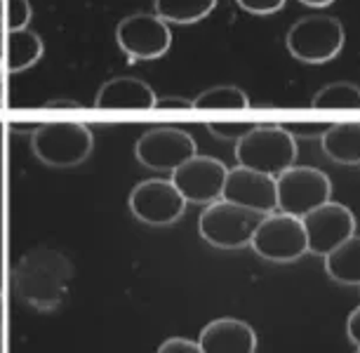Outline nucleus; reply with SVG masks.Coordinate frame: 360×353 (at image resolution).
<instances>
[{
    "label": "nucleus",
    "instance_id": "obj_19",
    "mask_svg": "<svg viewBox=\"0 0 360 353\" xmlns=\"http://www.w3.org/2000/svg\"><path fill=\"white\" fill-rule=\"evenodd\" d=\"M219 0H153V10L167 24H195L212 15Z\"/></svg>",
    "mask_w": 360,
    "mask_h": 353
},
{
    "label": "nucleus",
    "instance_id": "obj_11",
    "mask_svg": "<svg viewBox=\"0 0 360 353\" xmlns=\"http://www.w3.org/2000/svg\"><path fill=\"white\" fill-rule=\"evenodd\" d=\"M198 153L195 139L179 127H153L146 130L134 144V155L144 167L158 172H172Z\"/></svg>",
    "mask_w": 360,
    "mask_h": 353
},
{
    "label": "nucleus",
    "instance_id": "obj_15",
    "mask_svg": "<svg viewBox=\"0 0 360 353\" xmlns=\"http://www.w3.org/2000/svg\"><path fill=\"white\" fill-rule=\"evenodd\" d=\"M198 346L202 353H255L257 332L240 318H217L200 330Z\"/></svg>",
    "mask_w": 360,
    "mask_h": 353
},
{
    "label": "nucleus",
    "instance_id": "obj_12",
    "mask_svg": "<svg viewBox=\"0 0 360 353\" xmlns=\"http://www.w3.org/2000/svg\"><path fill=\"white\" fill-rule=\"evenodd\" d=\"M307 231L309 255L328 257L332 250L339 248L356 233V214L342 203H325L302 217Z\"/></svg>",
    "mask_w": 360,
    "mask_h": 353
},
{
    "label": "nucleus",
    "instance_id": "obj_2",
    "mask_svg": "<svg viewBox=\"0 0 360 353\" xmlns=\"http://www.w3.org/2000/svg\"><path fill=\"white\" fill-rule=\"evenodd\" d=\"M236 160L240 167L278 176L297 160V141L276 123L255 125L236 141Z\"/></svg>",
    "mask_w": 360,
    "mask_h": 353
},
{
    "label": "nucleus",
    "instance_id": "obj_30",
    "mask_svg": "<svg viewBox=\"0 0 360 353\" xmlns=\"http://www.w3.org/2000/svg\"><path fill=\"white\" fill-rule=\"evenodd\" d=\"M38 127H40V123H15V125H12V132H22V134H31V137H33V132H36L38 130Z\"/></svg>",
    "mask_w": 360,
    "mask_h": 353
},
{
    "label": "nucleus",
    "instance_id": "obj_16",
    "mask_svg": "<svg viewBox=\"0 0 360 353\" xmlns=\"http://www.w3.org/2000/svg\"><path fill=\"white\" fill-rule=\"evenodd\" d=\"M323 153L342 165H360V123L330 125L321 139Z\"/></svg>",
    "mask_w": 360,
    "mask_h": 353
},
{
    "label": "nucleus",
    "instance_id": "obj_34",
    "mask_svg": "<svg viewBox=\"0 0 360 353\" xmlns=\"http://www.w3.org/2000/svg\"><path fill=\"white\" fill-rule=\"evenodd\" d=\"M0 332H3V307H0Z\"/></svg>",
    "mask_w": 360,
    "mask_h": 353
},
{
    "label": "nucleus",
    "instance_id": "obj_6",
    "mask_svg": "<svg viewBox=\"0 0 360 353\" xmlns=\"http://www.w3.org/2000/svg\"><path fill=\"white\" fill-rule=\"evenodd\" d=\"M276 195H278V212L302 219L311 210L330 203L332 181L318 167L292 165L276 176Z\"/></svg>",
    "mask_w": 360,
    "mask_h": 353
},
{
    "label": "nucleus",
    "instance_id": "obj_27",
    "mask_svg": "<svg viewBox=\"0 0 360 353\" xmlns=\"http://www.w3.org/2000/svg\"><path fill=\"white\" fill-rule=\"evenodd\" d=\"M155 108L158 111H186V108H193L191 99H181V97H158L155 101Z\"/></svg>",
    "mask_w": 360,
    "mask_h": 353
},
{
    "label": "nucleus",
    "instance_id": "obj_17",
    "mask_svg": "<svg viewBox=\"0 0 360 353\" xmlns=\"http://www.w3.org/2000/svg\"><path fill=\"white\" fill-rule=\"evenodd\" d=\"M5 50H8V71L10 73H22L29 71L31 66H36L45 54V43L36 31L22 29V31H10V36L5 38Z\"/></svg>",
    "mask_w": 360,
    "mask_h": 353
},
{
    "label": "nucleus",
    "instance_id": "obj_32",
    "mask_svg": "<svg viewBox=\"0 0 360 353\" xmlns=\"http://www.w3.org/2000/svg\"><path fill=\"white\" fill-rule=\"evenodd\" d=\"M3 12H5V0H0V36H3Z\"/></svg>",
    "mask_w": 360,
    "mask_h": 353
},
{
    "label": "nucleus",
    "instance_id": "obj_29",
    "mask_svg": "<svg viewBox=\"0 0 360 353\" xmlns=\"http://www.w3.org/2000/svg\"><path fill=\"white\" fill-rule=\"evenodd\" d=\"M45 108H83V106L71 99H52V101H47Z\"/></svg>",
    "mask_w": 360,
    "mask_h": 353
},
{
    "label": "nucleus",
    "instance_id": "obj_21",
    "mask_svg": "<svg viewBox=\"0 0 360 353\" xmlns=\"http://www.w3.org/2000/svg\"><path fill=\"white\" fill-rule=\"evenodd\" d=\"M193 108L207 111V108H250V97L238 85H214L202 90L193 99Z\"/></svg>",
    "mask_w": 360,
    "mask_h": 353
},
{
    "label": "nucleus",
    "instance_id": "obj_23",
    "mask_svg": "<svg viewBox=\"0 0 360 353\" xmlns=\"http://www.w3.org/2000/svg\"><path fill=\"white\" fill-rule=\"evenodd\" d=\"M255 123H210L207 132L217 139H226V141H238L252 130Z\"/></svg>",
    "mask_w": 360,
    "mask_h": 353
},
{
    "label": "nucleus",
    "instance_id": "obj_13",
    "mask_svg": "<svg viewBox=\"0 0 360 353\" xmlns=\"http://www.w3.org/2000/svg\"><path fill=\"white\" fill-rule=\"evenodd\" d=\"M221 200L255 210V212H259V214L276 212L278 210L276 176L255 172V169L238 165L233 169H229L226 181H224Z\"/></svg>",
    "mask_w": 360,
    "mask_h": 353
},
{
    "label": "nucleus",
    "instance_id": "obj_20",
    "mask_svg": "<svg viewBox=\"0 0 360 353\" xmlns=\"http://www.w3.org/2000/svg\"><path fill=\"white\" fill-rule=\"evenodd\" d=\"M314 108H346V111H358L360 108V87L349 80H335V83L323 85L316 92V97L311 99Z\"/></svg>",
    "mask_w": 360,
    "mask_h": 353
},
{
    "label": "nucleus",
    "instance_id": "obj_31",
    "mask_svg": "<svg viewBox=\"0 0 360 353\" xmlns=\"http://www.w3.org/2000/svg\"><path fill=\"white\" fill-rule=\"evenodd\" d=\"M299 3L309 5V8H328V5H332L335 0H299Z\"/></svg>",
    "mask_w": 360,
    "mask_h": 353
},
{
    "label": "nucleus",
    "instance_id": "obj_10",
    "mask_svg": "<svg viewBox=\"0 0 360 353\" xmlns=\"http://www.w3.org/2000/svg\"><path fill=\"white\" fill-rule=\"evenodd\" d=\"M127 207L146 226H169L181 219L186 200L169 179H144L127 195Z\"/></svg>",
    "mask_w": 360,
    "mask_h": 353
},
{
    "label": "nucleus",
    "instance_id": "obj_14",
    "mask_svg": "<svg viewBox=\"0 0 360 353\" xmlns=\"http://www.w3.org/2000/svg\"><path fill=\"white\" fill-rule=\"evenodd\" d=\"M158 94L146 80L134 76H118L99 87L94 106L104 111H148L155 108Z\"/></svg>",
    "mask_w": 360,
    "mask_h": 353
},
{
    "label": "nucleus",
    "instance_id": "obj_33",
    "mask_svg": "<svg viewBox=\"0 0 360 353\" xmlns=\"http://www.w3.org/2000/svg\"><path fill=\"white\" fill-rule=\"evenodd\" d=\"M5 101V94H3V71H0V106H3Z\"/></svg>",
    "mask_w": 360,
    "mask_h": 353
},
{
    "label": "nucleus",
    "instance_id": "obj_8",
    "mask_svg": "<svg viewBox=\"0 0 360 353\" xmlns=\"http://www.w3.org/2000/svg\"><path fill=\"white\" fill-rule=\"evenodd\" d=\"M115 40L130 62H151L169 52L172 31L155 12H134L115 26Z\"/></svg>",
    "mask_w": 360,
    "mask_h": 353
},
{
    "label": "nucleus",
    "instance_id": "obj_24",
    "mask_svg": "<svg viewBox=\"0 0 360 353\" xmlns=\"http://www.w3.org/2000/svg\"><path fill=\"white\" fill-rule=\"evenodd\" d=\"M281 127L292 139H323L328 132V123H281Z\"/></svg>",
    "mask_w": 360,
    "mask_h": 353
},
{
    "label": "nucleus",
    "instance_id": "obj_5",
    "mask_svg": "<svg viewBox=\"0 0 360 353\" xmlns=\"http://www.w3.org/2000/svg\"><path fill=\"white\" fill-rule=\"evenodd\" d=\"M264 217L266 214H259L255 210L233 205V203L226 200H217L202 210L198 219V231L202 240L210 243L212 248L238 250L250 245V240H252L255 231Z\"/></svg>",
    "mask_w": 360,
    "mask_h": 353
},
{
    "label": "nucleus",
    "instance_id": "obj_4",
    "mask_svg": "<svg viewBox=\"0 0 360 353\" xmlns=\"http://www.w3.org/2000/svg\"><path fill=\"white\" fill-rule=\"evenodd\" d=\"M92 130L83 123H45L31 137L33 155L47 167H76L90 158Z\"/></svg>",
    "mask_w": 360,
    "mask_h": 353
},
{
    "label": "nucleus",
    "instance_id": "obj_9",
    "mask_svg": "<svg viewBox=\"0 0 360 353\" xmlns=\"http://www.w3.org/2000/svg\"><path fill=\"white\" fill-rule=\"evenodd\" d=\"M172 184L181 198L193 205H212L221 200L224 181H226L229 167L219 158H210V155H198L181 162L179 167L172 169Z\"/></svg>",
    "mask_w": 360,
    "mask_h": 353
},
{
    "label": "nucleus",
    "instance_id": "obj_26",
    "mask_svg": "<svg viewBox=\"0 0 360 353\" xmlns=\"http://www.w3.org/2000/svg\"><path fill=\"white\" fill-rule=\"evenodd\" d=\"M155 353H202V349L198 342H191L186 337H169L158 346Z\"/></svg>",
    "mask_w": 360,
    "mask_h": 353
},
{
    "label": "nucleus",
    "instance_id": "obj_28",
    "mask_svg": "<svg viewBox=\"0 0 360 353\" xmlns=\"http://www.w3.org/2000/svg\"><path fill=\"white\" fill-rule=\"evenodd\" d=\"M346 335H349L351 342L360 349V307L351 311L349 321H346Z\"/></svg>",
    "mask_w": 360,
    "mask_h": 353
},
{
    "label": "nucleus",
    "instance_id": "obj_18",
    "mask_svg": "<svg viewBox=\"0 0 360 353\" xmlns=\"http://www.w3.org/2000/svg\"><path fill=\"white\" fill-rule=\"evenodd\" d=\"M325 271L335 283L360 285V236L353 233L349 240L323 257Z\"/></svg>",
    "mask_w": 360,
    "mask_h": 353
},
{
    "label": "nucleus",
    "instance_id": "obj_3",
    "mask_svg": "<svg viewBox=\"0 0 360 353\" xmlns=\"http://www.w3.org/2000/svg\"><path fill=\"white\" fill-rule=\"evenodd\" d=\"M344 24L328 15H311L299 19L285 33L288 52L304 64H328L344 50Z\"/></svg>",
    "mask_w": 360,
    "mask_h": 353
},
{
    "label": "nucleus",
    "instance_id": "obj_1",
    "mask_svg": "<svg viewBox=\"0 0 360 353\" xmlns=\"http://www.w3.org/2000/svg\"><path fill=\"white\" fill-rule=\"evenodd\" d=\"M71 281L69 259L50 248H36L19 257L15 288L26 304L38 311H54L64 302Z\"/></svg>",
    "mask_w": 360,
    "mask_h": 353
},
{
    "label": "nucleus",
    "instance_id": "obj_35",
    "mask_svg": "<svg viewBox=\"0 0 360 353\" xmlns=\"http://www.w3.org/2000/svg\"><path fill=\"white\" fill-rule=\"evenodd\" d=\"M0 349H3V332H0Z\"/></svg>",
    "mask_w": 360,
    "mask_h": 353
},
{
    "label": "nucleus",
    "instance_id": "obj_22",
    "mask_svg": "<svg viewBox=\"0 0 360 353\" xmlns=\"http://www.w3.org/2000/svg\"><path fill=\"white\" fill-rule=\"evenodd\" d=\"M33 8L29 0H5V26L8 31L29 29Z\"/></svg>",
    "mask_w": 360,
    "mask_h": 353
},
{
    "label": "nucleus",
    "instance_id": "obj_25",
    "mask_svg": "<svg viewBox=\"0 0 360 353\" xmlns=\"http://www.w3.org/2000/svg\"><path fill=\"white\" fill-rule=\"evenodd\" d=\"M240 5V10H245L248 15H255V17H269V15H276L285 8L288 0H236Z\"/></svg>",
    "mask_w": 360,
    "mask_h": 353
},
{
    "label": "nucleus",
    "instance_id": "obj_7",
    "mask_svg": "<svg viewBox=\"0 0 360 353\" xmlns=\"http://www.w3.org/2000/svg\"><path fill=\"white\" fill-rule=\"evenodd\" d=\"M250 248L255 250L262 259L276 264H290L309 255L307 231L299 217L285 212H271L257 226Z\"/></svg>",
    "mask_w": 360,
    "mask_h": 353
},
{
    "label": "nucleus",
    "instance_id": "obj_36",
    "mask_svg": "<svg viewBox=\"0 0 360 353\" xmlns=\"http://www.w3.org/2000/svg\"><path fill=\"white\" fill-rule=\"evenodd\" d=\"M356 353H360V349H358V351H356Z\"/></svg>",
    "mask_w": 360,
    "mask_h": 353
}]
</instances>
